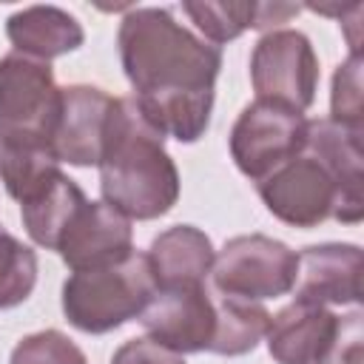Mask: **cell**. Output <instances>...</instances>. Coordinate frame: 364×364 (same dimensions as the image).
Wrapping results in <instances>:
<instances>
[{"label": "cell", "instance_id": "1", "mask_svg": "<svg viewBox=\"0 0 364 364\" xmlns=\"http://www.w3.org/2000/svg\"><path fill=\"white\" fill-rule=\"evenodd\" d=\"M117 46L142 117L179 142L205 136L222 68L219 46L196 37L173 11L156 6L131 9L119 20Z\"/></svg>", "mask_w": 364, "mask_h": 364}, {"label": "cell", "instance_id": "2", "mask_svg": "<svg viewBox=\"0 0 364 364\" xmlns=\"http://www.w3.org/2000/svg\"><path fill=\"white\" fill-rule=\"evenodd\" d=\"M102 202L125 219H159L179 199V171L165 151V134L156 131L134 97H117L100 154Z\"/></svg>", "mask_w": 364, "mask_h": 364}, {"label": "cell", "instance_id": "3", "mask_svg": "<svg viewBox=\"0 0 364 364\" xmlns=\"http://www.w3.org/2000/svg\"><path fill=\"white\" fill-rule=\"evenodd\" d=\"M156 293L145 253H131L117 264L71 273L63 284V313L71 327L102 336L139 318Z\"/></svg>", "mask_w": 364, "mask_h": 364}, {"label": "cell", "instance_id": "4", "mask_svg": "<svg viewBox=\"0 0 364 364\" xmlns=\"http://www.w3.org/2000/svg\"><path fill=\"white\" fill-rule=\"evenodd\" d=\"M63 88L43 60L0 57V151H46L57 134Z\"/></svg>", "mask_w": 364, "mask_h": 364}, {"label": "cell", "instance_id": "5", "mask_svg": "<svg viewBox=\"0 0 364 364\" xmlns=\"http://www.w3.org/2000/svg\"><path fill=\"white\" fill-rule=\"evenodd\" d=\"M264 208L284 225L318 228L327 219L355 225L364 216V199L350 196L336 173L310 151L296 154L273 173L256 182Z\"/></svg>", "mask_w": 364, "mask_h": 364}, {"label": "cell", "instance_id": "6", "mask_svg": "<svg viewBox=\"0 0 364 364\" xmlns=\"http://www.w3.org/2000/svg\"><path fill=\"white\" fill-rule=\"evenodd\" d=\"M296 267L299 253L284 242L264 233H247L228 239L213 256L208 284L222 296L259 304L264 299L287 296L296 284Z\"/></svg>", "mask_w": 364, "mask_h": 364}, {"label": "cell", "instance_id": "7", "mask_svg": "<svg viewBox=\"0 0 364 364\" xmlns=\"http://www.w3.org/2000/svg\"><path fill=\"white\" fill-rule=\"evenodd\" d=\"M250 82L256 100L307 111L318 88V57L307 34L273 28L259 37L250 54Z\"/></svg>", "mask_w": 364, "mask_h": 364}, {"label": "cell", "instance_id": "8", "mask_svg": "<svg viewBox=\"0 0 364 364\" xmlns=\"http://www.w3.org/2000/svg\"><path fill=\"white\" fill-rule=\"evenodd\" d=\"M307 117L287 105L253 100L242 108L230 131V156L236 168L259 182L279 165L304 151Z\"/></svg>", "mask_w": 364, "mask_h": 364}, {"label": "cell", "instance_id": "9", "mask_svg": "<svg viewBox=\"0 0 364 364\" xmlns=\"http://www.w3.org/2000/svg\"><path fill=\"white\" fill-rule=\"evenodd\" d=\"M148 338L185 353H210L216 336V299L210 284L156 290L139 316Z\"/></svg>", "mask_w": 364, "mask_h": 364}, {"label": "cell", "instance_id": "10", "mask_svg": "<svg viewBox=\"0 0 364 364\" xmlns=\"http://www.w3.org/2000/svg\"><path fill=\"white\" fill-rule=\"evenodd\" d=\"M57 253L74 273L117 264L134 253L131 219H125L108 202L85 199L65 225Z\"/></svg>", "mask_w": 364, "mask_h": 364}, {"label": "cell", "instance_id": "11", "mask_svg": "<svg viewBox=\"0 0 364 364\" xmlns=\"http://www.w3.org/2000/svg\"><path fill=\"white\" fill-rule=\"evenodd\" d=\"M296 301L330 307L358 304L361 299V247L350 242L310 245L299 253Z\"/></svg>", "mask_w": 364, "mask_h": 364}, {"label": "cell", "instance_id": "12", "mask_svg": "<svg viewBox=\"0 0 364 364\" xmlns=\"http://www.w3.org/2000/svg\"><path fill=\"white\" fill-rule=\"evenodd\" d=\"M114 100L117 97L105 94L97 85L63 88V111L51 142V156L57 162H68L77 168L100 165Z\"/></svg>", "mask_w": 364, "mask_h": 364}, {"label": "cell", "instance_id": "13", "mask_svg": "<svg viewBox=\"0 0 364 364\" xmlns=\"http://www.w3.org/2000/svg\"><path fill=\"white\" fill-rule=\"evenodd\" d=\"M338 316L327 307L293 301L270 316L267 324V353L276 364H316L327 344L333 341Z\"/></svg>", "mask_w": 364, "mask_h": 364}, {"label": "cell", "instance_id": "14", "mask_svg": "<svg viewBox=\"0 0 364 364\" xmlns=\"http://www.w3.org/2000/svg\"><path fill=\"white\" fill-rule=\"evenodd\" d=\"M145 256L156 279V290H171L208 284L216 250L205 230L193 225H173L151 242Z\"/></svg>", "mask_w": 364, "mask_h": 364}, {"label": "cell", "instance_id": "15", "mask_svg": "<svg viewBox=\"0 0 364 364\" xmlns=\"http://www.w3.org/2000/svg\"><path fill=\"white\" fill-rule=\"evenodd\" d=\"M6 37L14 46V54L43 63L77 51L85 40L77 17L57 6H28L14 11L6 20Z\"/></svg>", "mask_w": 364, "mask_h": 364}, {"label": "cell", "instance_id": "16", "mask_svg": "<svg viewBox=\"0 0 364 364\" xmlns=\"http://www.w3.org/2000/svg\"><path fill=\"white\" fill-rule=\"evenodd\" d=\"M216 299V336L210 344V353L216 355H245L250 353L267 333L270 313L245 299L222 296L213 290Z\"/></svg>", "mask_w": 364, "mask_h": 364}, {"label": "cell", "instance_id": "17", "mask_svg": "<svg viewBox=\"0 0 364 364\" xmlns=\"http://www.w3.org/2000/svg\"><path fill=\"white\" fill-rule=\"evenodd\" d=\"M37 284V253L0 225V310L23 304Z\"/></svg>", "mask_w": 364, "mask_h": 364}, {"label": "cell", "instance_id": "18", "mask_svg": "<svg viewBox=\"0 0 364 364\" xmlns=\"http://www.w3.org/2000/svg\"><path fill=\"white\" fill-rule=\"evenodd\" d=\"M182 11L213 46H219L253 28L256 3H182Z\"/></svg>", "mask_w": 364, "mask_h": 364}, {"label": "cell", "instance_id": "19", "mask_svg": "<svg viewBox=\"0 0 364 364\" xmlns=\"http://www.w3.org/2000/svg\"><path fill=\"white\" fill-rule=\"evenodd\" d=\"M361 54H350L333 74L330 88V117L336 125L364 131V102H361Z\"/></svg>", "mask_w": 364, "mask_h": 364}, {"label": "cell", "instance_id": "20", "mask_svg": "<svg viewBox=\"0 0 364 364\" xmlns=\"http://www.w3.org/2000/svg\"><path fill=\"white\" fill-rule=\"evenodd\" d=\"M9 364H88L85 353L60 330H40L17 341Z\"/></svg>", "mask_w": 364, "mask_h": 364}, {"label": "cell", "instance_id": "21", "mask_svg": "<svg viewBox=\"0 0 364 364\" xmlns=\"http://www.w3.org/2000/svg\"><path fill=\"white\" fill-rule=\"evenodd\" d=\"M361 313L353 310L350 316H338L333 341L316 364H361Z\"/></svg>", "mask_w": 364, "mask_h": 364}, {"label": "cell", "instance_id": "22", "mask_svg": "<svg viewBox=\"0 0 364 364\" xmlns=\"http://www.w3.org/2000/svg\"><path fill=\"white\" fill-rule=\"evenodd\" d=\"M111 364H185V358H182L179 353L162 347L159 341L142 336V338L125 341V344L114 353Z\"/></svg>", "mask_w": 364, "mask_h": 364}, {"label": "cell", "instance_id": "23", "mask_svg": "<svg viewBox=\"0 0 364 364\" xmlns=\"http://www.w3.org/2000/svg\"><path fill=\"white\" fill-rule=\"evenodd\" d=\"M293 14H299V6L290 3H256V14H253V28L259 31H273L276 26L287 23Z\"/></svg>", "mask_w": 364, "mask_h": 364}]
</instances>
